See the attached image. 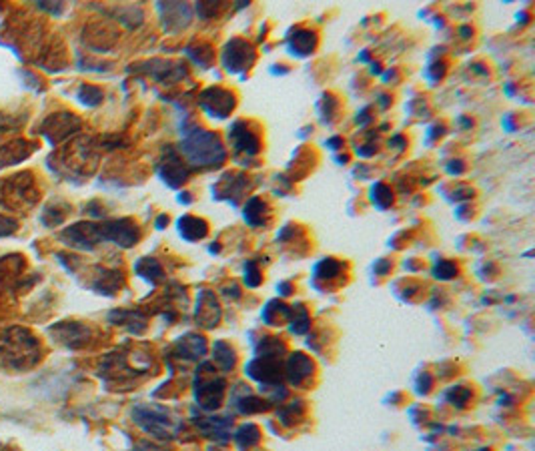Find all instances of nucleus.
<instances>
[{
    "label": "nucleus",
    "mask_w": 535,
    "mask_h": 451,
    "mask_svg": "<svg viewBox=\"0 0 535 451\" xmlns=\"http://www.w3.org/2000/svg\"><path fill=\"white\" fill-rule=\"evenodd\" d=\"M41 359V347L27 329L13 327L0 337V365L14 371L34 367Z\"/></svg>",
    "instance_id": "obj_1"
},
{
    "label": "nucleus",
    "mask_w": 535,
    "mask_h": 451,
    "mask_svg": "<svg viewBox=\"0 0 535 451\" xmlns=\"http://www.w3.org/2000/svg\"><path fill=\"white\" fill-rule=\"evenodd\" d=\"M105 239L103 237V227L101 225H93V223H77L72 227H67L65 231L60 233V241L68 247L81 249V251H91L94 245Z\"/></svg>",
    "instance_id": "obj_2"
},
{
    "label": "nucleus",
    "mask_w": 535,
    "mask_h": 451,
    "mask_svg": "<svg viewBox=\"0 0 535 451\" xmlns=\"http://www.w3.org/2000/svg\"><path fill=\"white\" fill-rule=\"evenodd\" d=\"M49 333L54 337V341L63 343L65 347H81L82 343L89 341L91 331L89 327H84L82 323H75V321H63L56 323L49 329Z\"/></svg>",
    "instance_id": "obj_3"
},
{
    "label": "nucleus",
    "mask_w": 535,
    "mask_h": 451,
    "mask_svg": "<svg viewBox=\"0 0 535 451\" xmlns=\"http://www.w3.org/2000/svg\"><path fill=\"white\" fill-rule=\"evenodd\" d=\"M101 227H103V237L108 239V241H115L117 245L131 247L134 245V243H136V239H138L136 227H134L131 221H127V219L115 221V223L101 225Z\"/></svg>",
    "instance_id": "obj_4"
},
{
    "label": "nucleus",
    "mask_w": 535,
    "mask_h": 451,
    "mask_svg": "<svg viewBox=\"0 0 535 451\" xmlns=\"http://www.w3.org/2000/svg\"><path fill=\"white\" fill-rule=\"evenodd\" d=\"M20 149L22 147H16V143L2 147L0 149V166H8V164H14L18 163V161H22V159H27L28 150L27 152H18Z\"/></svg>",
    "instance_id": "obj_5"
},
{
    "label": "nucleus",
    "mask_w": 535,
    "mask_h": 451,
    "mask_svg": "<svg viewBox=\"0 0 535 451\" xmlns=\"http://www.w3.org/2000/svg\"><path fill=\"white\" fill-rule=\"evenodd\" d=\"M101 98H103V93L96 86H91V84H82L81 91H79V100L84 103V105H89V107L98 105Z\"/></svg>",
    "instance_id": "obj_6"
},
{
    "label": "nucleus",
    "mask_w": 535,
    "mask_h": 451,
    "mask_svg": "<svg viewBox=\"0 0 535 451\" xmlns=\"http://www.w3.org/2000/svg\"><path fill=\"white\" fill-rule=\"evenodd\" d=\"M18 229V223L11 217H4V215H0V237H8V235H13L14 231Z\"/></svg>",
    "instance_id": "obj_7"
}]
</instances>
